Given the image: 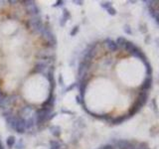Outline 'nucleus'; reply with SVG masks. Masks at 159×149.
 <instances>
[{"label": "nucleus", "mask_w": 159, "mask_h": 149, "mask_svg": "<svg viewBox=\"0 0 159 149\" xmlns=\"http://www.w3.org/2000/svg\"><path fill=\"white\" fill-rule=\"evenodd\" d=\"M14 130L18 133L25 132V130H26V127H25V119H24L23 117L19 116L18 121H17V124H16V127Z\"/></svg>", "instance_id": "obj_6"}, {"label": "nucleus", "mask_w": 159, "mask_h": 149, "mask_svg": "<svg viewBox=\"0 0 159 149\" xmlns=\"http://www.w3.org/2000/svg\"><path fill=\"white\" fill-rule=\"evenodd\" d=\"M16 144V138L14 136H9L7 139H6V145L9 147V148H11V147H13V146H15Z\"/></svg>", "instance_id": "obj_11"}, {"label": "nucleus", "mask_w": 159, "mask_h": 149, "mask_svg": "<svg viewBox=\"0 0 159 149\" xmlns=\"http://www.w3.org/2000/svg\"><path fill=\"white\" fill-rule=\"evenodd\" d=\"M76 100H77V102L79 104H83L84 103V100H83V97L82 96H77L76 97Z\"/></svg>", "instance_id": "obj_15"}, {"label": "nucleus", "mask_w": 159, "mask_h": 149, "mask_svg": "<svg viewBox=\"0 0 159 149\" xmlns=\"http://www.w3.org/2000/svg\"><path fill=\"white\" fill-rule=\"evenodd\" d=\"M50 144H51V148L50 149H61V144L57 140H51Z\"/></svg>", "instance_id": "obj_12"}, {"label": "nucleus", "mask_w": 159, "mask_h": 149, "mask_svg": "<svg viewBox=\"0 0 159 149\" xmlns=\"http://www.w3.org/2000/svg\"><path fill=\"white\" fill-rule=\"evenodd\" d=\"M104 45H105V47L108 48V50L111 51V52H116L117 50L119 49V48L117 47L116 43H115L114 41L110 40V39H107V40L104 41Z\"/></svg>", "instance_id": "obj_7"}, {"label": "nucleus", "mask_w": 159, "mask_h": 149, "mask_svg": "<svg viewBox=\"0 0 159 149\" xmlns=\"http://www.w3.org/2000/svg\"><path fill=\"white\" fill-rule=\"evenodd\" d=\"M69 18H70V13L68 12V10H64L63 12V16L61 18V20H60V25L61 26H65V24H66V22L69 20Z\"/></svg>", "instance_id": "obj_9"}, {"label": "nucleus", "mask_w": 159, "mask_h": 149, "mask_svg": "<svg viewBox=\"0 0 159 149\" xmlns=\"http://www.w3.org/2000/svg\"><path fill=\"white\" fill-rule=\"evenodd\" d=\"M16 99H17V96H15V95L14 96H8L5 94L0 100V109L4 110L6 108H9V106L17 100Z\"/></svg>", "instance_id": "obj_3"}, {"label": "nucleus", "mask_w": 159, "mask_h": 149, "mask_svg": "<svg viewBox=\"0 0 159 149\" xmlns=\"http://www.w3.org/2000/svg\"><path fill=\"white\" fill-rule=\"evenodd\" d=\"M75 85H76V83H74V84H72V85H71V86H69V87H68V88H67V91H68V92H69V91H71V90H73V88H74V87H75Z\"/></svg>", "instance_id": "obj_17"}, {"label": "nucleus", "mask_w": 159, "mask_h": 149, "mask_svg": "<svg viewBox=\"0 0 159 149\" xmlns=\"http://www.w3.org/2000/svg\"><path fill=\"white\" fill-rule=\"evenodd\" d=\"M16 146V149H23L24 148V142H23V140H19L18 141V143H16L15 144Z\"/></svg>", "instance_id": "obj_13"}, {"label": "nucleus", "mask_w": 159, "mask_h": 149, "mask_svg": "<svg viewBox=\"0 0 159 149\" xmlns=\"http://www.w3.org/2000/svg\"><path fill=\"white\" fill-rule=\"evenodd\" d=\"M34 115H35V110L32 108L31 106H24V107L21 108L20 115L19 116L23 117L24 119H27V118H29V117Z\"/></svg>", "instance_id": "obj_5"}, {"label": "nucleus", "mask_w": 159, "mask_h": 149, "mask_svg": "<svg viewBox=\"0 0 159 149\" xmlns=\"http://www.w3.org/2000/svg\"><path fill=\"white\" fill-rule=\"evenodd\" d=\"M78 32H79V26H75L73 28V30L71 31V36H75Z\"/></svg>", "instance_id": "obj_14"}, {"label": "nucleus", "mask_w": 159, "mask_h": 149, "mask_svg": "<svg viewBox=\"0 0 159 149\" xmlns=\"http://www.w3.org/2000/svg\"><path fill=\"white\" fill-rule=\"evenodd\" d=\"M107 10L109 11V13H110V14H111V15H114V14H115V10L112 8V6H111V5L110 6V7H109V8H108V9H107Z\"/></svg>", "instance_id": "obj_16"}, {"label": "nucleus", "mask_w": 159, "mask_h": 149, "mask_svg": "<svg viewBox=\"0 0 159 149\" xmlns=\"http://www.w3.org/2000/svg\"><path fill=\"white\" fill-rule=\"evenodd\" d=\"M50 130H51V133L56 137H59L61 135V127L58 125H53Z\"/></svg>", "instance_id": "obj_10"}, {"label": "nucleus", "mask_w": 159, "mask_h": 149, "mask_svg": "<svg viewBox=\"0 0 159 149\" xmlns=\"http://www.w3.org/2000/svg\"><path fill=\"white\" fill-rule=\"evenodd\" d=\"M4 95H5V94H3V93H2V91L0 90V100H1L2 98H3V96H4Z\"/></svg>", "instance_id": "obj_19"}, {"label": "nucleus", "mask_w": 159, "mask_h": 149, "mask_svg": "<svg viewBox=\"0 0 159 149\" xmlns=\"http://www.w3.org/2000/svg\"><path fill=\"white\" fill-rule=\"evenodd\" d=\"M27 24H28V27H29L35 34L38 33V31H39V30L42 28V26L44 25V24H43V21H42V19L40 18V16L31 17V18L28 20Z\"/></svg>", "instance_id": "obj_2"}, {"label": "nucleus", "mask_w": 159, "mask_h": 149, "mask_svg": "<svg viewBox=\"0 0 159 149\" xmlns=\"http://www.w3.org/2000/svg\"><path fill=\"white\" fill-rule=\"evenodd\" d=\"M56 113H53L52 108L48 107H40L35 110V123L36 125H42L45 122L53 118Z\"/></svg>", "instance_id": "obj_1"}, {"label": "nucleus", "mask_w": 159, "mask_h": 149, "mask_svg": "<svg viewBox=\"0 0 159 149\" xmlns=\"http://www.w3.org/2000/svg\"><path fill=\"white\" fill-rule=\"evenodd\" d=\"M25 3L26 4H24V5H25L28 13L31 15V17L39 16L40 15V9H39V7L37 6V4L34 1H26Z\"/></svg>", "instance_id": "obj_4"}, {"label": "nucleus", "mask_w": 159, "mask_h": 149, "mask_svg": "<svg viewBox=\"0 0 159 149\" xmlns=\"http://www.w3.org/2000/svg\"><path fill=\"white\" fill-rule=\"evenodd\" d=\"M63 3H64V1H58V2H57V4H56L55 6H60V5H63Z\"/></svg>", "instance_id": "obj_18"}, {"label": "nucleus", "mask_w": 159, "mask_h": 149, "mask_svg": "<svg viewBox=\"0 0 159 149\" xmlns=\"http://www.w3.org/2000/svg\"><path fill=\"white\" fill-rule=\"evenodd\" d=\"M35 125H36V123H35V115L25 119V127H26V129H32Z\"/></svg>", "instance_id": "obj_8"}]
</instances>
